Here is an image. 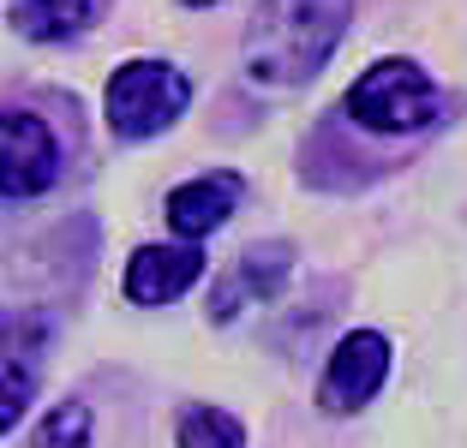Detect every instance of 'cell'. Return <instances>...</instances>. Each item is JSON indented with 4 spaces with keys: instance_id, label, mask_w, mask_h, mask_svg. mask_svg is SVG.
Masks as SVG:
<instances>
[{
    "instance_id": "cell-1",
    "label": "cell",
    "mask_w": 467,
    "mask_h": 448,
    "mask_svg": "<svg viewBox=\"0 0 467 448\" xmlns=\"http://www.w3.org/2000/svg\"><path fill=\"white\" fill-rule=\"evenodd\" d=\"M348 25H354V0H258L246 25V72L275 90L317 78Z\"/></svg>"
},
{
    "instance_id": "cell-2",
    "label": "cell",
    "mask_w": 467,
    "mask_h": 448,
    "mask_svg": "<svg viewBox=\"0 0 467 448\" xmlns=\"http://www.w3.org/2000/svg\"><path fill=\"white\" fill-rule=\"evenodd\" d=\"M192 102V78L168 60H126L114 66L109 90H102V120H109L114 137L126 144H144V137L168 132V126L186 114Z\"/></svg>"
},
{
    "instance_id": "cell-3",
    "label": "cell",
    "mask_w": 467,
    "mask_h": 448,
    "mask_svg": "<svg viewBox=\"0 0 467 448\" xmlns=\"http://www.w3.org/2000/svg\"><path fill=\"white\" fill-rule=\"evenodd\" d=\"M348 114H354L366 132H384V137L426 132L443 114V90L426 78V66H413V60H378V66H366L354 78Z\"/></svg>"
},
{
    "instance_id": "cell-4",
    "label": "cell",
    "mask_w": 467,
    "mask_h": 448,
    "mask_svg": "<svg viewBox=\"0 0 467 448\" xmlns=\"http://www.w3.org/2000/svg\"><path fill=\"white\" fill-rule=\"evenodd\" d=\"M384 377H389V341L378 329H354V335L336 341L330 365L317 377V407L330 419H348V412H359L371 394L384 389Z\"/></svg>"
},
{
    "instance_id": "cell-5",
    "label": "cell",
    "mask_w": 467,
    "mask_h": 448,
    "mask_svg": "<svg viewBox=\"0 0 467 448\" xmlns=\"http://www.w3.org/2000/svg\"><path fill=\"white\" fill-rule=\"evenodd\" d=\"M60 179V144L55 132L25 108L0 114V191L6 204H25L36 191H48Z\"/></svg>"
},
{
    "instance_id": "cell-6",
    "label": "cell",
    "mask_w": 467,
    "mask_h": 448,
    "mask_svg": "<svg viewBox=\"0 0 467 448\" xmlns=\"http://www.w3.org/2000/svg\"><path fill=\"white\" fill-rule=\"evenodd\" d=\"M288 275H294V245L288 239L246 245V251L228 263V275L210 287V317H216V323H234L246 305L282 293V287H288Z\"/></svg>"
},
{
    "instance_id": "cell-7",
    "label": "cell",
    "mask_w": 467,
    "mask_h": 448,
    "mask_svg": "<svg viewBox=\"0 0 467 448\" xmlns=\"http://www.w3.org/2000/svg\"><path fill=\"white\" fill-rule=\"evenodd\" d=\"M198 275H204L198 239H186V245H138L132 263H126V299H132V305H174Z\"/></svg>"
},
{
    "instance_id": "cell-8",
    "label": "cell",
    "mask_w": 467,
    "mask_h": 448,
    "mask_svg": "<svg viewBox=\"0 0 467 448\" xmlns=\"http://www.w3.org/2000/svg\"><path fill=\"white\" fill-rule=\"evenodd\" d=\"M240 198H246V179L240 174H198V179L168 191V228L180 239H210L216 228H228Z\"/></svg>"
},
{
    "instance_id": "cell-9",
    "label": "cell",
    "mask_w": 467,
    "mask_h": 448,
    "mask_svg": "<svg viewBox=\"0 0 467 448\" xmlns=\"http://www.w3.org/2000/svg\"><path fill=\"white\" fill-rule=\"evenodd\" d=\"M90 0H13V30L30 42H72L90 30Z\"/></svg>"
},
{
    "instance_id": "cell-10",
    "label": "cell",
    "mask_w": 467,
    "mask_h": 448,
    "mask_svg": "<svg viewBox=\"0 0 467 448\" xmlns=\"http://www.w3.org/2000/svg\"><path fill=\"white\" fill-rule=\"evenodd\" d=\"M174 448H246V424L222 407H180L174 419Z\"/></svg>"
},
{
    "instance_id": "cell-11",
    "label": "cell",
    "mask_w": 467,
    "mask_h": 448,
    "mask_svg": "<svg viewBox=\"0 0 467 448\" xmlns=\"http://www.w3.org/2000/svg\"><path fill=\"white\" fill-rule=\"evenodd\" d=\"M0 377H6V389H0V431L13 436L18 419H25V407H30V394H36V371H30V353L18 347V341H6Z\"/></svg>"
},
{
    "instance_id": "cell-12",
    "label": "cell",
    "mask_w": 467,
    "mask_h": 448,
    "mask_svg": "<svg viewBox=\"0 0 467 448\" xmlns=\"http://www.w3.org/2000/svg\"><path fill=\"white\" fill-rule=\"evenodd\" d=\"M30 448H90V407H84V401H60V407L42 419V431H36Z\"/></svg>"
},
{
    "instance_id": "cell-13",
    "label": "cell",
    "mask_w": 467,
    "mask_h": 448,
    "mask_svg": "<svg viewBox=\"0 0 467 448\" xmlns=\"http://www.w3.org/2000/svg\"><path fill=\"white\" fill-rule=\"evenodd\" d=\"M180 6H216V0H180Z\"/></svg>"
}]
</instances>
